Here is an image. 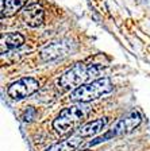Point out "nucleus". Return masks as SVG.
<instances>
[{
    "label": "nucleus",
    "mask_w": 150,
    "mask_h": 151,
    "mask_svg": "<svg viewBox=\"0 0 150 151\" xmlns=\"http://www.w3.org/2000/svg\"><path fill=\"white\" fill-rule=\"evenodd\" d=\"M101 77V68L97 65H85V63H76L69 70H66L59 77V86L62 89H77L78 86L85 85V82H92L100 80Z\"/></svg>",
    "instance_id": "f257e3e1"
},
{
    "label": "nucleus",
    "mask_w": 150,
    "mask_h": 151,
    "mask_svg": "<svg viewBox=\"0 0 150 151\" xmlns=\"http://www.w3.org/2000/svg\"><path fill=\"white\" fill-rule=\"evenodd\" d=\"M91 112V107L87 103H78L77 105H72L58 113V116L53 122V128L57 134L65 135L68 132L76 129L81 122Z\"/></svg>",
    "instance_id": "f03ea898"
},
{
    "label": "nucleus",
    "mask_w": 150,
    "mask_h": 151,
    "mask_svg": "<svg viewBox=\"0 0 150 151\" xmlns=\"http://www.w3.org/2000/svg\"><path fill=\"white\" fill-rule=\"evenodd\" d=\"M114 89L109 78H100L96 81L88 82L85 85L78 86L77 89L70 93V100L77 103H89L92 100H96L99 97H103L106 94L111 93Z\"/></svg>",
    "instance_id": "7ed1b4c3"
},
{
    "label": "nucleus",
    "mask_w": 150,
    "mask_h": 151,
    "mask_svg": "<svg viewBox=\"0 0 150 151\" xmlns=\"http://www.w3.org/2000/svg\"><path fill=\"white\" fill-rule=\"evenodd\" d=\"M141 122H142V117H141V115H139V112H138V111H133V112H130L128 115L123 116L122 119L119 120L108 132H106L103 136H100V138L95 139L93 142H91L89 146H95V145H97V143L106 142L111 138H116V136H122V135H125V134H128V132H131L133 129L137 128V127L141 124Z\"/></svg>",
    "instance_id": "20e7f679"
},
{
    "label": "nucleus",
    "mask_w": 150,
    "mask_h": 151,
    "mask_svg": "<svg viewBox=\"0 0 150 151\" xmlns=\"http://www.w3.org/2000/svg\"><path fill=\"white\" fill-rule=\"evenodd\" d=\"M38 88H39L38 80H35L34 77H23L9 85L7 93L14 100H22V99L33 94L34 92H37Z\"/></svg>",
    "instance_id": "39448f33"
},
{
    "label": "nucleus",
    "mask_w": 150,
    "mask_h": 151,
    "mask_svg": "<svg viewBox=\"0 0 150 151\" xmlns=\"http://www.w3.org/2000/svg\"><path fill=\"white\" fill-rule=\"evenodd\" d=\"M70 50V46L69 43L65 42H54V43H50L49 46H46L45 49H42L39 57H41V61L43 62H49V61H54L58 60V58H62Z\"/></svg>",
    "instance_id": "423d86ee"
},
{
    "label": "nucleus",
    "mask_w": 150,
    "mask_h": 151,
    "mask_svg": "<svg viewBox=\"0 0 150 151\" xmlns=\"http://www.w3.org/2000/svg\"><path fill=\"white\" fill-rule=\"evenodd\" d=\"M43 8L39 4H30L22 11L23 22L30 27H39L43 23Z\"/></svg>",
    "instance_id": "0eeeda50"
},
{
    "label": "nucleus",
    "mask_w": 150,
    "mask_h": 151,
    "mask_svg": "<svg viewBox=\"0 0 150 151\" xmlns=\"http://www.w3.org/2000/svg\"><path fill=\"white\" fill-rule=\"evenodd\" d=\"M25 43V37L19 32H8L6 35H1L0 38V53H8V51L18 49Z\"/></svg>",
    "instance_id": "6e6552de"
},
{
    "label": "nucleus",
    "mask_w": 150,
    "mask_h": 151,
    "mask_svg": "<svg viewBox=\"0 0 150 151\" xmlns=\"http://www.w3.org/2000/svg\"><path fill=\"white\" fill-rule=\"evenodd\" d=\"M107 126V119L106 117H100V119H96L93 122H89L84 126L78 127L77 128V134L83 138H92V136L97 135L99 132H101L104 129V127Z\"/></svg>",
    "instance_id": "1a4fd4ad"
},
{
    "label": "nucleus",
    "mask_w": 150,
    "mask_h": 151,
    "mask_svg": "<svg viewBox=\"0 0 150 151\" xmlns=\"http://www.w3.org/2000/svg\"><path fill=\"white\" fill-rule=\"evenodd\" d=\"M83 142H84V138L78 135L77 132H75L70 138L51 146V147H49L46 151H76L83 145Z\"/></svg>",
    "instance_id": "9d476101"
},
{
    "label": "nucleus",
    "mask_w": 150,
    "mask_h": 151,
    "mask_svg": "<svg viewBox=\"0 0 150 151\" xmlns=\"http://www.w3.org/2000/svg\"><path fill=\"white\" fill-rule=\"evenodd\" d=\"M27 0H1V18L4 16H12L18 12L19 9H22L25 3Z\"/></svg>",
    "instance_id": "9b49d317"
},
{
    "label": "nucleus",
    "mask_w": 150,
    "mask_h": 151,
    "mask_svg": "<svg viewBox=\"0 0 150 151\" xmlns=\"http://www.w3.org/2000/svg\"><path fill=\"white\" fill-rule=\"evenodd\" d=\"M35 116V109L33 107H28L27 109L25 111V113L22 115V120L25 123H28V122H31L33 119H34Z\"/></svg>",
    "instance_id": "f8f14e48"
},
{
    "label": "nucleus",
    "mask_w": 150,
    "mask_h": 151,
    "mask_svg": "<svg viewBox=\"0 0 150 151\" xmlns=\"http://www.w3.org/2000/svg\"><path fill=\"white\" fill-rule=\"evenodd\" d=\"M83 151H87V150H83Z\"/></svg>",
    "instance_id": "ddd939ff"
}]
</instances>
